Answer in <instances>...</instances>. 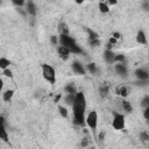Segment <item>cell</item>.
Listing matches in <instances>:
<instances>
[{"label":"cell","mask_w":149,"mask_h":149,"mask_svg":"<svg viewBox=\"0 0 149 149\" xmlns=\"http://www.w3.org/2000/svg\"><path fill=\"white\" fill-rule=\"evenodd\" d=\"M86 111V98L83 92H77L74 104L72 105V113H73V123L77 126H84L86 122L85 118Z\"/></svg>","instance_id":"cell-1"},{"label":"cell","mask_w":149,"mask_h":149,"mask_svg":"<svg viewBox=\"0 0 149 149\" xmlns=\"http://www.w3.org/2000/svg\"><path fill=\"white\" fill-rule=\"evenodd\" d=\"M59 44H61V47L66 48L71 54H74V55L84 54V50L76 43V41L70 35H68V36L59 35Z\"/></svg>","instance_id":"cell-2"},{"label":"cell","mask_w":149,"mask_h":149,"mask_svg":"<svg viewBox=\"0 0 149 149\" xmlns=\"http://www.w3.org/2000/svg\"><path fill=\"white\" fill-rule=\"evenodd\" d=\"M41 68H42V76H43V78L47 81H49L51 85H54L56 83V71H55V69L51 65H49V64H42Z\"/></svg>","instance_id":"cell-3"},{"label":"cell","mask_w":149,"mask_h":149,"mask_svg":"<svg viewBox=\"0 0 149 149\" xmlns=\"http://www.w3.org/2000/svg\"><path fill=\"white\" fill-rule=\"evenodd\" d=\"M113 119H112V127L115 130H123L125 129V115L119 112H112Z\"/></svg>","instance_id":"cell-4"},{"label":"cell","mask_w":149,"mask_h":149,"mask_svg":"<svg viewBox=\"0 0 149 149\" xmlns=\"http://www.w3.org/2000/svg\"><path fill=\"white\" fill-rule=\"evenodd\" d=\"M86 125L93 133L95 132V129L98 127V113L95 111H91L88 113V115L86 116Z\"/></svg>","instance_id":"cell-5"},{"label":"cell","mask_w":149,"mask_h":149,"mask_svg":"<svg viewBox=\"0 0 149 149\" xmlns=\"http://www.w3.org/2000/svg\"><path fill=\"white\" fill-rule=\"evenodd\" d=\"M26 13L29 14V15H31V16H36V14H37V7H36V5H35L34 1L29 0L28 2H26Z\"/></svg>","instance_id":"cell-6"},{"label":"cell","mask_w":149,"mask_h":149,"mask_svg":"<svg viewBox=\"0 0 149 149\" xmlns=\"http://www.w3.org/2000/svg\"><path fill=\"white\" fill-rule=\"evenodd\" d=\"M71 69H72V71L76 73V74H80V76H84L85 74V69H84V66L81 65V63H79L78 61H74L72 64H71Z\"/></svg>","instance_id":"cell-7"},{"label":"cell","mask_w":149,"mask_h":149,"mask_svg":"<svg viewBox=\"0 0 149 149\" xmlns=\"http://www.w3.org/2000/svg\"><path fill=\"white\" fill-rule=\"evenodd\" d=\"M115 56H116V54L113 50H107L106 49L104 51V59L107 64H113L115 62Z\"/></svg>","instance_id":"cell-8"},{"label":"cell","mask_w":149,"mask_h":149,"mask_svg":"<svg viewBox=\"0 0 149 149\" xmlns=\"http://www.w3.org/2000/svg\"><path fill=\"white\" fill-rule=\"evenodd\" d=\"M135 76L139 80H148L149 79V72L144 69H136L135 70Z\"/></svg>","instance_id":"cell-9"},{"label":"cell","mask_w":149,"mask_h":149,"mask_svg":"<svg viewBox=\"0 0 149 149\" xmlns=\"http://www.w3.org/2000/svg\"><path fill=\"white\" fill-rule=\"evenodd\" d=\"M114 69H115V72H116L118 74H120L121 77H126V76H127L128 70H127V66H126L123 63H116Z\"/></svg>","instance_id":"cell-10"},{"label":"cell","mask_w":149,"mask_h":149,"mask_svg":"<svg viewBox=\"0 0 149 149\" xmlns=\"http://www.w3.org/2000/svg\"><path fill=\"white\" fill-rule=\"evenodd\" d=\"M57 52H58V56L62 58V59H64V61H66L68 58H69V56H70V51L66 49V48H64V47H58L57 48Z\"/></svg>","instance_id":"cell-11"},{"label":"cell","mask_w":149,"mask_h":149,"mask_svg":"<svg viewBox=\"0 0 149 149\" xmlns=\"http://www.w3.org/2000/svg\"><path fill=\"white\" fill-rule=\"evenodd\" d=\"M58 33H59V35H65V36H68L69 33H70L68 23H65V22H63V21L59 22V24H58Z\"/></svg>","instance_id":"cell-12"},{"label":"cell","mask_w":149,"mask_h":149,"mask_svg":"<svg viewBox=\"0 0 149 149\" xmlns=\"http://www.w3.org/2000/svg\"><path fill=\"white\" fill-rule=\"evenodd\" d=\"M136 42L139 44H147L148 41H147V36H146L143 30H139L137 31V34H136Z\"/></svg>","instance_id":"cell-13"},{"label":"cell","mask_w":149,"mask_h":149,"mask_svg":"<svg viewBox=\"0 0 149 149\" xmlns=\"http://www.w3.org/2000/svg\"><path fill=\"white\" fill-rule=\"evenodd\" d=\"M13 95H14V91H13V90H6V91L2 93V100L6 101V102H9V101L12 100Z\"/></svg>","instance_id":"cell-14"},{"label":"cell","mask_w":149,"mask_h":149,"mask_svg":"<svg viewBox=\"0 0 149 149\" xmlns=\"http://www.w3.org/2000/svg\"><path fill=\"white\" fill-rule=\"evenodd\" d=\"M0 139H1L3 142H6V143L9 142V140H8V134H7V130H6L5 125H1V127H0Z\"/></svg>","instance_id":"cell-15"},{"label":"cell","mask_w":149,"mask_h":149,"mask_svg":"<svg viewBox=\"0 0 149 149\" xmlns=\"http://www.w3.org/2000/svg\"><path fill=\"white\" fill-rule=\"evenodd\" d=\"M85 30H86V33H87V35H88V42H90V41H94V40H99V35H98L94 30H92V29H90V28H86Z\"/></svg>","instance_id":"cell-16"},{"label":"cell","mask_w":149,"mask_h":149,"mask_svg":"<svg viewBox=\"0 0 149 149\" xmlns=\"http://www.w3.org/2000/svg\"><path fill=\"white\" fill-rule=\"evenodd\" d=\"M115 92H116L118 95H120V97H122V98H126V97L128 95V88H127L126 86H119Z\"/></svg>","instance_id":"cell-17"},{"label":"cell","mask_w":149,"mask_h":149,"mask_svg":"<svg viewBox=\"0 0 149 149\" xmlns=\"http://www.w3.org/2000/svg\"><path fill=\"white\" fill-rule=\"evenodd\" d=\"M108 92H109V86L105 83V84H102L100 87H99V93H100V95L102 97V98H105L107 94H108Z\"/></svg>","instance_id":"cell-18"},{"label":"cell","mask_w":149,"mask_h":149,"mask_svg":"<svg viewBox=\"0 0 149 149\" xmlns=\"http://www.w3.org/2000/svg\"><path fill=\"white\" fill-rule=\"evenodd\" d=\"M9 65H10V61H9V59H7L6 57H1V58H0V68H1L2 70L8 69Z\"/></svg>","instance_id":"cell-19"},{"label":"cell","mask_w":149,"mask_h":149,"mask_svg":"<svg viewBox=\"0 0 149 149\" xmlns=\"http://www.w3.org/2000/svg\"><path fill=\"white\" fill-rule=\"evenodd\" d=\"M77 94V93H76ZM76 94H66L64 97V101L65 104L68 105H73L74 104V100H76Z\"/></svg>","instance_id":"cell-20"},{"label":"cell","mask_w":149,"mask_h":149,"mask_svg":"<svg viewBox=\"0 0 149 149\" xmlns=\"http://www.w3.org/2000/svg\"><path fill=\"white\" fill-rule=\"evenodd\" d=\"M98 7H99V10H100L101 13H108V12H109V6L107 5V2L100 1V2L98 3Z\"/></svg>","instance_id":"cell-21"},{"label":"cell","mask_w":149,"mask_h":149,"mask_svg":"<svg viewBox=\"0 0 149 149\" xmlns=\"http://www.w3.org/2000/svg\"><path fill=\"white\" fill-rule=\"evenodd\" d=\"M64 91L66 92V94H76V93H77V90H76L74 85H72V84L66 85V86L64 87Z\"/></svg>","instance_id":"cell-22"},{"label":"cell","mask_w":149,"mask_h":149,"mask_svg":"<svg viewBox=\"0 0 149 149\" xmlns=\"http://www.w3.org/2000/svg\"><path fill=\"white\" fill-rule=\"evenodd\" d=\"M122 108L128 113H130L133 111V106L128 100H122Z\"/></svg>","instance_id":"cell-23"},{"label":"cell","mask_w":149,"mask_h":149,"mask_svg":"<svg viewBox=\"0 0 149 149\" xmlns=\"http://www.w3.org/2000/svg\"><path fill=\"white\" fill-rule=\"evenodd\" d=\"M58 112H59V114H61L63 118H65V119H66V118H68V115H69L68 109H66L64 106H61V105H59V106H58Z\"/></svg>","instance_id":"cell-24"},{"label":"cell","mask_w":149,"mask_h":149,"mask_svg":"<svg viewBox=\"0 0 149 149\" xmlns=\"http://www.w3.org/2000/svg\"><path fill=\"white\" fill-rule=\"evenodd\" d=\"M87 70L90 71V73L95 74V73H97V65H95L94 63H88V64H87Z\"/></svg>","instance_id":"cell-25"},{"label":"cell","mask_w":149,"mask_h":149,"mask_svg":"<svg viewBox=\"0 0 149 149\" xmlns=\"http://www.w3.org/2000/svg\"><path fill=\"white\" fill-rule=\"evenodd\" d=\"M140 140H141V142H143V143L148 142V141H149V134L146 133V132H141V133H140Z\"/></svg>","instance_id":"cell-26"},{"label":"cell","mask_w":149,"mask_h":149,"mask_svg":"<svg viewBox=\"0 0 149 149\" xmlns=\"http://www.w3.org/2000/svg\"><path fill=\"white\" fill-rule=\"evenodd\" d=\"M141 106H142L143 108L149 107V95H144V97L142 98V100H141Z\"/></svg>","instance_id":"cell-27"},{"label":"cell","mask_w":149,"mask_h":149,"mask_svg":"<svg viewBox=\"0 0 149 149\" xmlns=\"http://www.w3.org/2000/svg\"><path fill=\"white\" fill-rule=\"evenodd\" d=\"M123 61H125V55L118 54V55L115 56V62H116V63H123Z\"/></svg>","instance_id":"cell-28"},{"label":"cell","mask_w":149,"mask_h":149,"mask_svg":"<svg viewBox=\"0 0 149 149\" xmlns=\"http://www.w3.org/2000/svg\"><path fill=\"white\" fill-rule=\"evenodd\" d=\"M12 2H13V5H15V6H17V7L26 6V2H24L23 0H13Z\"/></svg>","instance_id":"cell-29"},{"label":"cell","mask_w":149,"mask_h":149,"mask_svg":"<svg viewBox=\"0 0 149 149\" xmlns=\"http://www.w3.org/2000/svg\"><path fill=\"white\" fill-rule=\"evenodd\" d=\"M50 41H51V44L56 45L57 43H59V37H58V36L52 35V36H50Z\"/></svg>","instance_id":"cell-30"},{"label":"cell","mask_w":149,"mask_h":149,"mask_svg":"<svg viewBox=\"0 0 149 149\" xmlns=\"http://www.w3.org/2000/svg\"><path fill=\"white\" fill-rule=\"evenodd\" d=\"M88 43H90V45H91L92 48H97V47H99V45H100V40H94V41H90Z\"/></svg>","instance_id":"cell-31"},{"label":"cell","mask_w":149,"mask_h":149,"mask_svg":"<svg viewBox=\"0 0 149 149\" xmlns=\"http://www.w3.org/2000/svg\"><path fill=\"white\" fill-rule=\"evenodd\" d=\"M143 118L149 122V107L144 108V111H143Z\"/></svg>","instance_id":"cell-32"},{"label":"cell","mask_w":149,"mask_h":149,"mask_svg":"<svg viewBox=\"0 0 149 149\" xmlns=\"http://www.w3.org/2000/svg\"><path fill=\"white\" fill-rule=\"evenodd\" d=\"M3 74H5L6 77H8V78H12V77H13V72H12L9 69H6V70H3Z\"/></svg>","instance_id":"cell-33"},{"label":"cell","mask_w":149,"mask_h":149,"mask_svg":"<svg viewBox=\"0 0 149 149\" xmlns=\"http://www.w3.org/2000/svg\"><path fill=\"white\" fill-rule=\"evenodd\" d=\"M142 8L144 10H149V1H143L142 2Z\"/></svg>","instance_id":"cell-34"},{"label":"cell","mask_w":149,"mask_h":149,"mask_svg":"<svg viewBox=\"0 0 149 149\" xmlns=\"http://www.w3.org/2000/svg\"><path fill=\"white\" fill-rule=\"evenodd\" d=\"M87 144H88V140H87V139H83L81 142H80V146H81L83 148H85Z\"/></svg>","instance_id":"cell-35"},{"label":"cell","mask_w":149,"mask_h":149,"mask_svg":"<svg viewBox=\"0 0 149 149\" xmlns=\"http://www.w3.org/2000/svg\"><path fill=\"white\" fill-rule=\"evenodd\" d=\"M112 37H114V38H116V40H119V38H121V34L120 33H113V35H112Z\"/></svg>","instance_id":"cell-36"},{"label":"cell","mask_w":149,"mask_h":149,"mask_svg":"<svg viewBox=\"0 0 149 149\" xmlns=\"http://www.w3.org/2000/svg\"><path fill=\"white\" fill-rule=\"evenodd\" d=\"M116 42H118V40H116V38H114V37H111V38H109V41H108V43H111L112 45L116 44Z\"/></svg>","instance_id":"cell-37"},{"label":"cell","mask_w":149,"mask_h":149,"mask_svg":"<svg viewBox=\"0 0 149 149\" xmlns=\"http://www.w3.org/2000/svg\"><path fill=\"white\" fill-rule=\"evenodd\" d=\"M116 3H118L116 0H109V1H107V5H108V6H114V5H116Z\"/></svg>","instance_id":"cell-38"},{"label":"cell","mask_w":149,"mask_h":149,"mask_svg":"<svg viewBox=\"0 0 149 149\" xmlns=\"http://www.w3.org/2000/svg\"><path fill=\"white\" fill-rule=\"evenodd\" d=\"M104 137H105V133H104V132H101V133L99 134V136H98V140H99V141H102V140H104Z\"/></svg>","instance_id":"cell-39"},{"label":"cell","mask_w":149,"mask_h":149,"mask_svg":"<svg viewBox=\"0 0 149 149\" xmlns=\"http://www.w3.org/2000/svg\"><path fill=\"white\" fill-rule=\"evenodd\" d=\"M61 98H62V95H61V94H57V95H56V97L54 98V101H55V102H58Z\"/></svg>","instance_id":"cell-40"}]
</instances>
